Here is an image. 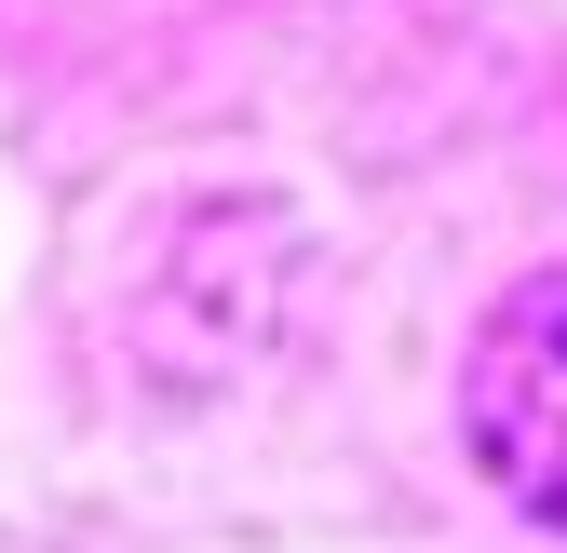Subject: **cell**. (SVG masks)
<instances>
[{
	"instance_id": "obj_1",
	"label": "cell",
	"mask_w": 567,
	"mask_h": 553,
	"mask_svg": "<svg viewBox=\"0 0 567 553\" xmlns=\"http://www.w3.org/2000/svg\"><path fill=\"white\" fill-rule=\"evenodd\" d=\"M460 432H473V459H486V487L567 540V257L527 270V284L473 324Z\"/></svg>"
}]
</instances>
